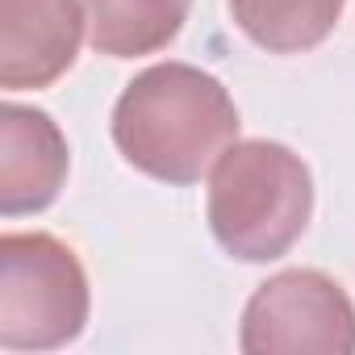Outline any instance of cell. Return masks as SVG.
I'll list each match as a JSON object with an SVG mask.
<instances>
[{
	"instance_id": "cell-4",
	"label": "cell",
	"mask_w": 355,
	"mask_h": 355,
	"mask_svg": "<svg viewBox=\"0 0 355 355\" xmlns=\"http://www.w3.org/2000/svg\"><path fill=\"white\" fill-rule=\"evenodd\" d=\"M239 347L247 355H351L355 305L338 280L313 268L280 272L247 301Z\"/></svg>"
},
{
	"instance_id": "cell-8",
	"label": "cell",
	"mask_w": 355,
	"mask_h": 355,
	"mask_svg": "<svg viewBox=\"0 0 355 355\" xmlns=\"http://www.w3.org/2000/svg\"><path fill=\"white\" fill-rule=\"evenodd\" d=\"M234 26L268 55H301L330 38L343 0H230Z\"/></svg>"
},
{
	"instance_id": "cell-2",
	"label": "cell",
	"mask_w": 355,
	"mask_h": 355,
	"mask_svg": "<svg viewBox=\"0 0 355 355\" xmlns=\"http://www.w3.org/2000/svg\"><path fill=\"white\" fill-rule=\"evenodd\" d=\"M313 180L284 142H230L209 175V230L226 255L280 259L309 226Z\"/></svg>"
},
{
	"instance_id": "cell-1",
	"label": "cell",
	"mask_w": 355,
	"mask_h": 355,
	"mask_svg": "<svg viewBox=\"0 0 355 355\" xmlns=\"http://www.w3.org/2000/svg\"><path fill=\"white\" fill-rule=\"evenodd\" d=\"M239 138L222 80L193 63H155L113 105V142L130 167L163 184H197Z\"/></svg>"
},
{
	"instance_id": "cell-5",
	"label": "cell",
	"mask_w": 355,
	"mask_h": 355,
	"mask_svg": "<svg viewBox=\"0 0 355 355\" xmlns=\"http://www.w3.org/2000/svg\"><path fill=\"white\" fill-rule=\"evenodd\" d=\"M84 26L80 0H0V88L55 84L76 63Z\"/></svg>"
},
{
	"instance_id": "cell-7",
	"label": "cell",
	"mask_w": 355,
	"mask_h": 355,
	"mask_svg": "<svg viewBox=\"0 0 355 355\" xmlns=\"http://www.w3.org/2000/svg\"><path fill=\"white\" fill-rule=\"evenodd\" d=\"M88 42L109 59H138L163 51L184 30L193 0H80Z\"/></svg>"
},
{
	"instance_id": "cell-6",
	"label": "cell",
	"mask_w": 355,
	"mask_h": 355,
	"mask_svg": "<svg viewBox=\"0 0 355 355\" xmlns=\"http://www.w3.org/2000/svg\"><path fill=\"white\" fill-rule=\"evenodd\" d=\"M0 214L21 218L46 209L67 180V138L51 113L30 105H5L0 113Z\"/></svg>"
},
{
	"instance_id": "cell-3",
	"label": "cell",
	"mask_w": 355,
	"mask_h": 355,
	"mask_svg": "<svg viewBox=\"0 0 355 355\" xmlns=\"http://www.w3.org/2000/svg\"><path fill=\"white\" fill-rule=\"evenodd\" d=\"M88 322V276L55 234L0 239V347L51 351L80 338Z\"/></svg>"
}]
</instances>
